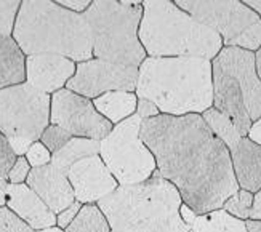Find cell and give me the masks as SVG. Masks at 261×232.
Here are the masks:
<instances>
[{
	"instance_id": "cell-25",
	"label": "cell",
	"mask_w": 261,
	"mask_h": 232,
	"mask_svg": "<svg viewBox=\"0 0 261 232\" xmlns=\"http://www.w3.org/2000/svg\"><path fill=\"white\" fill-rule=\"evenodd\" d=\"M253 200H255V194L239 189L232 197H229L226 203L223 205V210H226L229 215L239 219H250V213L253 208Z\"/></svg>"
},
{
	"instance_id": "cell-36",
	"label": "cell",
	"mask_w": 261,
	"mask_h": 232,
	"mask_svg": "<svg viewBox=\"0 0 261 232\" xmlns=\"http://www.w3.org/2000/svg\"><path fill=\"white\" fill-rule=\"evenodd\" d=\"M179 215H181V219H183V221L189 226V227H192V224L196 223V219H197V213L192 210L191 207H188L185 202H183V205L179 207Z\"/></svg>"
},
{
	"instance_id": "cell-20",
	"label": "cell",
	"mask_w": 261,
	"mask_h": 232,
	"mask_svg": "<svg viewBox=\"0 0 261 232\" xmlns=\"http://www.w3.org/2000/svg\"><path fill=\"white\" fill-rule=\"evenodd\" d=\"M96 111L112 125H117L136 114L138 96L130 91H109L93 99Z\"/></svg>"
},
{
	"instance_id": "cell-43",
	"label": "cell",
	"mask_w": 261,
	"mask_h": 232,
	"mask_svg": "<svg viewBox=\"0 0 261 232\" xmlns=\"http://www.w3.org/2000/svg\"><path fill=\"white\" fill-rule=\"evenodd\" d=\"M36 232H64L63 229H60L58 226H53V227H48V229H42V230H36Z\"/></svg>"
},
{
	"instance_id": "cell-29",
	"label": "cell",
	"mask_w": 261,
	"mask_h": 232,
	"mask_svg": "<svg viewBox=\"0 0 261 232\" xmlns=\"http://www.w3.org/2000/svg\"><path fill=\"white\" fill-rule=\"evenodd\" d=\"M0 232H36L7 207L0 208Z\"/></svg>"
},
{
	"instance_id": "cell-21",
	"label": "cell",
	"mask_w": 261,
	"mask_h": 232,
	"mask_svg": "<svg viewBox=\"0 0 261 232\" xmlns=\"http://www.w3.org/2000/svg\"><path fill=\"white\" fill-rule=\"evenodd\" d=\"M99 141L88 138H72L64 147H61L58 152L51 156V164L58 167L61 171L67 173L72 165L81 162L87 157L99 156Z\"/></svg>"
},
{
	"instance_id": "cell-34",
	"label": "cell",
	"mask_w": 261,
	"mask_h": 232,
	"mask_svg": "<svg viewBox=\"0 0 261 232\" xmlns=\"http://www.w3.org/2000/svg\"><path fill=\"white\" fill-rule=\"evenodd\" d=\"M136 115H140V117H141L143 120H147V119H152V117H157V115H161V111H159L155 104H152L151 101L143 99V98H138V106H136Z\"/></svg>"
},
{
	"instance_id": "cell-7",
	"label": "cell",
	"mask_w": 261,
	"mask_h": 232,
	"mask_svg": "<svg viewBox=\"0 0 261 232\" xmlns=\"http://www.w3.org/2000/svg\"><path fill=\"white\" fill-rule=\"evenodd\" d=\"M51 96L22 82L0 90V133H4L18 157L40 141L50 125Z\"/></svg>"
},
{
	"instance_id": "cell-16",
	"label": "cell",
	"mask_w": 261,
	"mask_h": 232,
	"mask_svg": "<svg viewBox=\"0 0 261 232\" xmlns=\"http://www.w3.org/2000/svg\"><path fill=\"white\" fill-rule=\"evenodd\" d=\"M26 184L47 203L55 215H60L75 202L74 189L67 175L53 164L32 168Z\"/></svg>"
},
{
	"instance_id": "cell-15",
	"label": "cell",
	"mask_w": 261,
	"mask_h": 232,
	"mask_svg": "<svg viewBox=\"0 0 261 232\" xmlns=\"http://www.w3.org/2000/svg\"><path fill=\"white\" fill-rule=\"evenodd\" d=\"M213 67V108L223 112L232 120L242 136H247L252 128V119L248 115L242 90L237 80L217 64Z\"/></svg>"
},
{
	"instance_id": "cell-42",
	"label": "cell",
	"mask_w": 261,
	"mask_h": 232,
	"mask_svg": "<svg viewBox=\"0 0 261 232\" xmlns=\"http://www.w3.org/2000/svg\"><path fill=\"white\" fill-rule=\"evenodd\" d=\"M255 66H256V74L261 79V48L255 53Z\"/></svg>"
},
{
	"instance_id": "cell-6",
	"label": "cell",
	"mask_w": 261,
	"mask_h": 232,
	"mask_svg": "<svg viewBox=\"0 0 261 232\" xmlns=\"http://www.w3.org/2000/svg\"><path fill=\"white\" fill-rule=\"evenodd\" d=\"M93 42V58L138 67L147 58L140 42L143 2L95 0L84 13Z\"/></svg>"
},
{
	"instance_id": "cell-2",
	"label": "cell",
	"mask_w": 261,
	"mask_h": 232,
	"mask_svg": "<svg viewBox=\"0 0 261 232\" xmlns=\"http://www.w3.org/2000/svg\"><path fill=\"white\" fill-rule=\"evenodd\" d=\"M136 96L155 104L161 114H203L213 108V67L202 58L147 56L138 69Z\"/></svg>"
},
{
	"instance_id": "cell-9",
	"label": "cell",
	"mask_w": 261,
	"mask_h": 232,
	"mask_svg": "<svg viewBox=\"0 0 261 232\" xmlns=\"http://www.w3.org/2000/svg\"><path fill=\"white\" fill-rule=\"evenodd\" d=\"M50 123L58 125L75 138L103 141L114 125L101 115L92 99L63 88L51 95Z\"/></svg>"
},
{
	"instance_id": "cell-31",
	"label": "cell",
	"mask_w": 261,
	"mask_h": 232,
	"mask_svg": "<svg viewBox=\"0 0 261 232\" xmlns=\"http://www.w3.org/2000/svg\"><path fill=\"white\" fill-rule=\"evenodd\" d=\"M51 152L50 150L45 147L40 141L37 143H34L29 150H28V154L24 156L29 162V165L32 168H40V167H45V165H48L51 164Z\"/></svg>"
},
{
	"instance_id": "cell-17",
	"label": "cell",
	"mask_w": 261,
	"mask_h": 232,
	"mask_svg": "<svg viewBox=\"0 0 261 232\" xmlns=\"http://www.w3.org/2000/svg\"><path fill=\"white\" fill-rule=\"evenodd\" d=\"M7 208L34 230H42L56 226V215L26 183L8 184Z\"/></svg>"
},
{
	"instance_id": "cell-19",
	"label": "cell",
	"mask_w": 261,
	"mask_h": 232,
	"mask_svg": "<svg viewBox=\"0 0 261 232\" xmlns=\"http://www.w3.org/2000/svg\"><path fill=\"white\" fill-rule=\"evenodd\" d=\"M26 82V56L13 37H0V90Z\"/></svg>"
},
{
	"instance_id": "cell-24",
	"label": "cell",
	"mask_w": 261,
	"mask_h": 232,
	"mask_svg": "<svg viewBox=\"0 0 261 232\" xmlns=\"http://www.w3.org/2000/svg\"><path fill=\"white\" fill-rule=\"evenodd\" d=\"M202 117L210 126V130L217 135L226 146H228V149H231L234 144L241 141V138H244L239 133V130L236 128V125L232 123V120L228 117V115H224L223 112L217 111L215 108H210L208 111L203 112Z\"/></svg>"
},
{
	"instance_id": "cell-26",
	"label": "cell",
	"mask_w": 261,
	"mask_h": 232,
	"mask_svg": "<svg viewBox=\"0 0 261 232\" xmlns=\"http://www.w3.org/2000/svg\"><path fill=\"white\" fill-rule=\"evenodd\" d=\"M74 136L69 133V132H66L64 128H61V126L58 125H48L47 126V130H45L40 136V143L47 147L51 154L55 152H58V150L61 147H64L67 143L71 141Z\"/></svg>"
},
{
	"instance_id": "cell-41",
	"label": "cell",
	"mask_w": 261,
	"mask_h": 232,
	"mask_svg": "<svg viewBox=\"0 0 261 232\" xmlns=\"http://www.w3.org/2000/svg\"><path fill=\"white\" fill-rule=\"evenodd\" d=\"M248 232H261V221H255V219H247L245 221Z\"/></svg>"
},
{
	"instance_id": "cell-23",
	"label": "cell",
	"mask_w": 261,
	"mask_h": 232,
	"mask_svg": "<svg viewBox=\"0 0 261 232\" xmlns=\"http://www.w3.org/2000/svg\"><path fill=\"white\" fill-rule=\"evenodd\" d=\"M64 232H111V226L99 207L92 203L81 208L75 219L64 229Z\"/></svg>"
},
{
	"instance_id": "cell-22",
	"label": "cell",
	"mask_w": 261,
	"mask_h": 232,
	"mask_svg": "<svg viewBox=\"0 0 261 232\" xmlns=\"http://www.w3.org/2000/svg\"><path fill=\"white\" fill-rule=\"evenodd\" d=\"M191 229L194 232H248L244 219L234 218L223 208L199 215Z\"/></svg>"
},
{
	"instance_id": "cell-32",
	"label": "cell",
	"mask_w": 261,
	"mask_h": 232,
	"mask_svg": "<svg viewBox=\"0 0 261 232\" xmlns=\"http://www.w3.org/2000/svg\"><path fill=\"white\" fill-rule=\"evenodd\" d=\"M31 170H32V167L29 165L28 159L26 157H18L16 164L13 165V168L10 170L7 179H8L10 184H22V183H26Z\"/></svg>"
},
{
	"instance_id": "cell-8",
	"label": "cell",
	"mask_w": 261,
	"mask_h": 232,
	"mask_svg": "<svg viewBox=\"0 0 261 232\" xmlns=\"http://www.w3.org/2000/svg\"><path fill=\"white\" fill-rule=\"evenodd\" d=\"M143 119L132 115L114 125L112 132L99 141V157L119 186H135L149 179L157 170L155 157L141 139Z\"/></svg>"
},
{
	"instance_id": "cell-27",
	"label": "cell",
	"mask_w": 261,
	"mask_h": 232,
	"mask_svg": "<svg viewBox=\"0 0 261 232\" xmlns=\"http://www.w3.org/2000/svg\"><path fill=\"white\" fill-rule=\"evenodd\" d=\"M21 2L10 0V2H0V37H11L15 29V21Z\"/></svg>"
},
{
	"instance_id": "cell-40",
	"label": "cell",
	"mask_w": 261,
	"mask_h": 232,
	"mask_svg": "<svg viewBox=\"0 0 261 232\" xmlns=\"http://www.w3.org/2000/svg\"><path fill=\"white\" fill-rule=\"evenodd\" d=\"M244 4L250 10H253L255 13L261 18V0H245Z\"/></svg>"
},
{
	"instance_id": "cell-28",
	"label": "cell",
	"mask_w": 261,
	"mask_h": 232,
	"mask_svg": "<svg viewBox=\"0 0 261 232\" xmlns=\"http://www.w3.org/2000/svg\"><path fill=\"white\" fill-rule=\"evenodd\" d=\"M229 46H237V48L256 53L261 48V21H258L250 29H247L241 37L232 40Z\"/></svg>"
},
{
	"instance_id": "cell-11",
	"label": "cell",
	"mask_w": 261,
	"mask_h": 232,
	"mask_svg": "<svg viewBox=\"0 0 261 232\" xmlns=\"http://www.w3.org/2000/svg\"><path fill=\"white\" fill-rule=\"evenodd\" d=\"M136 82L138 67L120 66L93 58L77 64L75 74L67 82L66 88L93 101L109 91L135 93Z\"/></svg>"
},
{
	"instance_id": "cell-30",
	"label": "cell",
	"mask_w": 261,
	"mask_h": 232,
	"mask_svg": "<svg viewBox=\"0 0 261 232\" xmlns=\"http://www.w3.org/2000/svg\"><path fill=\"white\" fill-rule=\"evenodd\" d=\"M18 156L4 133H0V178H8L10 170L16 164Z\"/></svg>"
},
{
	"instance_id": "cell-3",
	"label": "cell",
	"mask_w": 261,
	"mask_h": 232,
	"mask_svg": "<svg viewBox=\"0 0 261 232\" xmlns=\"http://www.w3.org/2000/svg\"><path fill=\"white\" fill-rule=\"evenodd\" d=\"M11 37L24 56L58 55L77 64L93 60L92 32L85 16L50 0L21 2Z\"/></svg>"
},
{
	"instance_id": "cell-39",
	"label": "cell",
	"mask_w": 261,
	"mask_h": 232,
	"mask_svg": "<svg viewBox=\"0 0 261 232\" xmlns=\"http://www.w3.org/2000/svg\"><path fill=\"white\" fill-rule=\"evenodd\" d=\"M8 179L0 178V208L7 207V189H8Z\"/></svg>"
},
{
	"instance_id": "cell-10",
	"label": "cell",
	"mask_w": 261,
	"mask_h": 232,
	"mask_svg": "<svg viewBox=\"0 0 261 232\" xmlns=\"http://www.w3.org/2000/svg\"><path fill=\"white\" fill-rule=\"evenodd\" d=\"M188 15L215 31L223 43L229 46L232 40L256 24L261 18L244 2H197V0H178L175 2Z\"/></svg>"
},
{
	"instance_id": "cell-37",
	"label": "cell",
	"mask_w": 261,
	"mask_h": 232,
	"mask_svg": "<svg viewBox=\"0 0 261 232\" xmlns=\"http://www.w3.org/2000/svg\"><path fill=\"white\" fill-rule=\"evenodd\" d=\"M248 139H252L253 143H256L258 146H261V119H258L256 122L252 123V128L247 135Z\"/></svg>"
},
{
	"instance_id": "cell-33",
	"label": "cell",
	"mask_w": 261,
	"mask_h": 232,
	"mask_svg": "<svg viewBox=\"0 0 261 232\" xmlns=\"http://www.w3.org/2000/svg\"><path fill=\"white\" fill-rule=\"evenodd\" d=\"M82 207H84V205H82L81 202H77V200H75L71 207H67L64 212H61L60 215H56V226L64 230V229L75 219V216L79 215V212H81V208H82Z\"/></svg>"
},
{
	"instance_id": "cell-12",
	"label": "cell",
	"mask_w": 261,
	"mask_h": 232,
	"mask_svg": "<svg viewBox=\"0 0 261 232\" xmlns=\"http://www.w3.org/2000/svg\"><path fill=\"white\" fill-rule=\"evenodd\" d=\"M212 63L237 80L252 122L261 119V79L256 74L255 53L237 46H224Z\"/></svg>"
},
{
	"instance_id": "cell-44",
	"label": "cell",
	"mask_w": 261,
	"mask_h": 232,
	"mask_svg": "<svg viewBox=\"0 0 261 232\" xmlns=\"http://www.w3.org/2000/svg\"><path fill=\"white\" fill-rule=\"evenodd\" d=\"M189 232H194V230H192V229H191V230H189Z\"/></svg>"
},
{
	"instance_id": "cell-1",
	"label": "cell",
	"mask_w": 261,
	"mask_h": 232,
	"mask_svg": "<svg viewBox=\"0 0 261 232\" xmlns=\"http://www.w3.org/2000/svg\"><path fill=\"white\" fill-rule=\"evenodd\" d=\"M141 139L159 173L197 215L220 210L239 191L231 152L200 114H161L141 122Z\"/></svg>"
},
{
	"instance_id": "cell-18",
	"label": "cell",
	"mask_w": 261,
	"mask_h": 232,
	"mask_svg": "<svg viewBox=\"0 0 261 232\" xmlns=\"http://www.w3.org/2000/svg\"><path fill=\"white\" fill-rule=\"evenodd\" d=\"M229 152L239 188L256 194L261 189V146L244 136Z\"/></svg>"
},
{
	"instance_id": "cell-38",
	"label": "cell",
	"mask_w": 261,
	"mask_h": 232,
	"mask_svg": "<svg viewBox=\"0 0 261 232\" xmlns=\"http://www.w3.org/2000/svg\"><path fill=\"white\" fill-rule=\"evenodd\" d=\"M250 219L261 221V189L255 194V200H253V208H252V213H250Z\"/></svg>"
},
{
	"instance_id": "cell-5",
	"label": "cell",
	"mask_w": 261,
	"mask_h": 232,
	"mask_svg": "<svg viewBox=\"0 0 261 232\" xmlns=\"http://www.w3.org/2000/svg\"><path fill=\"white\" fill-rule=\"evenodd\" d=\"M140 42L152 58H202L213 61L223 50L217 32L168 0L143 2Z\"/></svg>"
},
{
	"instance_id": "cell-4",
	"label": "cell",
	"mask_w": 261,
	"mask_h": 232,
	"mask_svg": "<svg viewBox=\"0 0 261 232\" xmlns=\"http://www.w3.org/2000/svg\"><path fill=\"white\" fill-rule=\"evenodd\" d=\"M105 213L111 232H189L181 219L183 199L159 170L140 184L119 188L96 203Z\"/></svg>"
},
{
	"instance_id": "cell-14",
	"label": "cell",
	"mask_w": 261,
	"mask_h": 232,
	"mask_svg": "<svg viewBox=\"0 0 261 232\" xmlns=\"http://www.w3.org/2000/svg\"><path fill=\"white\" fill-rule=\"evenodd\" d=\"M77 64L58 55L26 56V84L47 95L63 90L74 77Z\"/></svg>"
},
{
	"instance_id": "cell-35",
	"label": "cell",
	"mask_w": 261,
	"mask_h": 232,
	"mask_svg": "<svg viewBox=\"0 0 261 232\" xmlns=\"http://www.w3.org/2000/svg\"><path fill=\"white\" fill-rule=\"evenodd\" d=\"M56 4H60L66 10H71L74 13L84 15L85 11L92 5V0H58Z\"/></svg>"
},
{
	"instance_id": "cell-13",
	"label": "cell",
	"mask_w": 261,
	"mask_h": 232,
	"mask_svg": "<svg viewBox=\"0 0 261 232\" xmlns=\"http://www.w3.org/2000/svg\"><path fill=\"white\" fill-rule=\"evenodd\" d=\"M66 175L74 189L75 200L82 205L98 203L119 188V183L99 156L77 162Z\"/></svg>"
}]
</instances>
